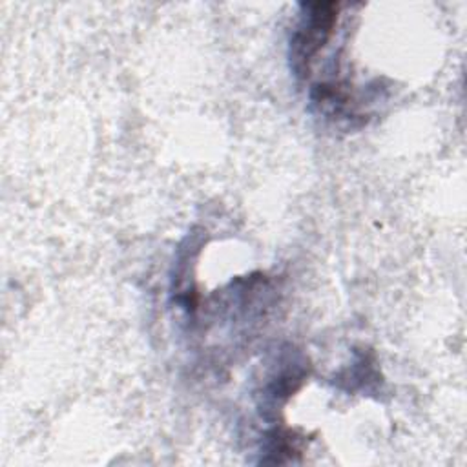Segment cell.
<instances>
[{"instance_id":"6da1fadb","label":"cell","mask_w":467,"mask_h":467,"mask_svg":"<svg viewBox=\"0 0 467 467\" xmlns=\"http://www.w3.org/2000/svg\"><path fill=\"white\" fill-rule=\"evenodd\" d=\"M299 8L301 19L290 37L288 61L292 73L297 79H306L310 75V64H313L315 57L333 37L338 23L340 5L306 3Z\"/></svg>"},{"instance_id":"7a4b0ae2","label":"cell","mask_w":467,"mask_h":467,"mask_svg":"<svg viewBox=\"0 0 467 467\" xmlns=\"http://www.w3.org/2000/svg\"><path fill=\"white\" fill-rule=\"evenodd\" d=\"M297 442L299 438H296L294 433L290 431H285V429L270 431L268 436L265 438V447H263V452L267 456L261 458V462L265 463L294 462V454L299 452Z\"/></svg>"},{"instance_id":"3957f363","label":"cell","mask_w":467,"mask_h":467,"mask_svg":"<svg viewBox=\"0 0 467 467\" xmlns=\"http://www.w3.org/2000/svg\"><path fill=\"white\" fill-rule=\"evenodd\" d=\"M378 380V373L375 369V364H371V360L367 358V355L360 356V360L356 364L351 365V369H345L338 375V385L347 382L349 385L344 387L347 391H356V389H367L369 382Z\"/></svg>"}]
</instances>
